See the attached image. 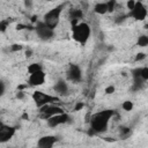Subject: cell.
Wrapping results in <instances>:
<instances>
[{
	"label": "cell",
	"instance_id": "484cf974",
	"mask_svg": "<svg viewBox=\"0 0 148 148\" xmlns=\"http://www.w3.org/2000/svg\"><path fill=\"white\" fill-rule=\"evenodd\" d=\"M82 108H83V103H82V102H80V103H77V104L75 105L74 110H75V111H79V110H81Z\"/></svg>",
	"mask_w": 148,
	"mask_h": 148
},
{
	"label": "cell",
	"instance_id": "d4e9b609",
	"mask_svg": "<svg viewBox=\"0 0 148 148\" xmlns=\"http://www.w3.org/2000/svg\"><path fill=\"white\" fill-rule=\"evenodd\" d=\"M145 58H146V54H145V53H138L136 57H135V60L139 61V60H142V59H145Z\"/></svg>",
	"mask_w": 148,
	"mask_h": 148
},
{
	"label": "cell",
	"instance_id": "6da1fadb",
	"mask_svg": "<svg viewBox=\"0 0 148 148\" xmlns=\"http://www.w3.org/2000/svg\"><path fill=\"white\" fill-rule=\"evenodd\" d=\"M114 114L113 110H103L96 112L90 118V128L95 133H103L108 130L109 121Z\"/></svg>",
	"mask_w": 148,
	"mask_h": 148
},
{
	"label": "cell",
	"instance_id": "ba28073f",
	"mask_svg": "<svg viewBox=\"0 0 148 148\" xmlns=\"http://www.w3.org/2000/svg\"><path fill=\"white\" fill-rule=\"evenodd\" d=\"M130 15L136 20V21H145L148 12H147V7L143 5V2L141 1H135V5L133 7L132 10H130Z\"/></svg>",
	"mask_w": 148,
	"mask_h": 148
},
{
	"label": "cell",
	"instance_id": "7c38bea8",
	"mask_svg": "<svg viewBox=\"0 0 148 148\" xmlns=\"http://www.w3.org/2000/svg\"><path fill=\"white\" fill-rule=\"evenodd\" d=\"M57 136L54 135H44L37 140V148H53L57 142Z\"/></svg>",
	"mask_w": 148,
	"mask_h": 148
},
{
	"label": "cell",
	"instance_id": "5bb4252c",
	"mask_svg": "<svg viewBox=\"0 0 148 148\" xmlns=\"http://www.w3.org/2000/svg\"><path fill=\"white\" fill-rule=\"evenodd\" d=\"M94 12L99 14V15H104L108 13V6H106V2H97L95 6H94Z\"/></svg>",
	"mask_w": 148,
	"mask_h": 148
},
{
	"label": "cell",
	"instance_id": "8992f818",
	"mask_svg": "<svg viewBox=\"0 0 148 148\" xmlns=\"http://www.w3.org/2000/svg\"><path fill=\"white\" fill-rule=\"evenodd\" d=\"M62 112H65V111L62 110V108L56 105L54 103H53V104H47V105H44V106L39 108V117L43 118L44 120H46L47 118H50V117H52V116L62 113Z\"/></svg>",
	"mask_w": 148,
	"mask_h": 148
},
{
	"label": "cell",
	"instance_id": "7a4b0ae2",
	"mask_svg": "<svg viewBox=\"0 0 148 148\" xmlns=\"http://www.w3.org/2000/svg\"><path fill=\"white\" fill-rule=\"evenodd\" d=\"M90 34L91 29L87 22H80L72 27V38L81 45H84L88 42Z\"/></svg>",
	"mask_w": 148,
	"mask_h": 148
},
{
	"label": "cell",
	"instance_id": "44dd1931",
	"mask_svg": "<svg viewBox=\"0 0 148 148\" xmlns=\"http://www.w3.org/2000/svg\"><path fill=\"white\" fill-rule=\"evenodd\" d=\"M7 27H8V22L7 21H1L0 22V31H6Z\"/></svg>",
	"mask_w": 148,
	"mask_h": 148
},
{
	"label": "cell",
	"instance_id": "ac0fdd59",
	"mask_svg": "<svg viewBox=\"0 0 148 148\" xmlns=\"http://www.w3.org/2000/svg\"><path fill=\"white\" fill-rule=\"evenodd\" d=\"M121 108H123L125 111H131V110L133 109V102H131V101H125V102H123Z\"/></svg>",
	"mask_w": 148,
	"mask_h": 148
},
{
	"label": "cell",
	"instance_id": "8fae6325",
	"mask_svg": "<svg viewBox=\"0 0 148 148\" xmlns=\"http://www.w3.org/2000/svg\"><path fill=\"white\" fill-rule=\"evenodd\" d=\"M45 80H46V74L44 71H38L36 73H32V74H29V77H28V84L30 87H39V86H43L45 83Z\"/></svg>",
	"mask_w": 148,
	"mask_h": 148
},
{
	"label": "cell",
	"instance_id": "52a82bcc",
	"mask_svg": "<svg viewBox=\"0 0 148 148\" xmlns=\"http://www.w3.org/2000/svg\"><path fill=\"white\" fill-rule=\"evenodd\" d=\"M71 121V116L66 112H62V113H59V114H56V116H52L50 118L46 119V125L51 128H56L60 125H64V124H67Z\"/></svg>",
	"mask_w": 148,
	"mask_h": 148
},
{
	"label": "cell",
	"instance_id": "e0dca14e",
	"mask_svg": "<svg viewBox=\"0 0 148 148\" xmlns=\"http://www.w3.org/2000/svg\"><path fill=\"white\" fill-rule=\"evenodd\" d=\"M140 77H141L145 82H147V80H148V67H147V66L141 67V71H140Z\"/></svg>",
	"mask_w": 148,
	"mask_h": 148
},
{
	"label": "cell",
	"instance_id": "5b68a950",
	"mask_svg": "<svg viewBox=\"0 0 148 148\" xmlns=\"http://www.w3.org/2000/svg\"><path fill=\"white\" fill-rule=\"evenodd\" d=\"M35 31L42 40H49L54 36V30L47 27L43 21H38L35 25Z\"/></svg>",
	"mask_w": 148,
	"mask_h": 148
},
{
	"label": "cell",
	"instance_id": "3957f363",
	"mask_svg": "<svg viewBox=\"0 0 148 148\" xmlns=\"http://www.w3.org/2000/svg\"><path fill=\"white\" fill-rule=\"evenodd\" d=\"M64 7H65V3H60V5L51 8L50 10H47L44 14V16H43V22L47 27H50L51 29L54 30V28L60 22V16H61V13H62Z\"/></svg>",
	"mask_w": 148,
	"mask_h": 148
},
{
	"label": "cell",
	"instance_id": "4fadbf2b",
	"mask_svg": "<svg viewBox=\"0 0 148 148\" xmlns=\"http://www.w3.org/2000/svg\"><path fill=\"white\" fill-rule=\"evenodd\" d=\"M53 90L56 92V96H62V95H66L68 92V83L62 80V79H59L54 86H53Z\"/></svg>",
	"mask_w": 148,
	"mask_h": 148
},
{
	"label": "cell",
	"instance_id": "277c9868",
	"mask_svg": "<svg viewBox=\"0 0 148 148\" xmlns=\"http://www.w3.org/2000/svg\"><path fill=\"white\" fill-rule=\"evenodd\" d=\"M32 97V101L35 102L36 106L39 109L44 105H47V104H53L56 103L57 101H59V97L58 96H52L50 94H46L44 91H40V90H35L31 95Z\"/></svg>",
	"mask_w": 148,
	"mask_h": 148
},
{
	"label": "cell",
	"instance_id": "7402d4cb",
	"mask_svg": "<svg viewBox=\"0 0 148 148\" xmlns=\"http://www.w3.org/2000/svg\"><path fill=\"white\" fill-rule=\"evenodd\" d=\"M134 5H135V1H133V0H130V1H127V2H126V6H127V8H128L130 10H132V9H133Z\"/></svg>",
	"mask_w": 148,
	"mask_h": 148
},
{
	"label": "cell",
	"instance_id": "4316f807",
	"mask_svg": "<svg viewBox=\"0 0 148 148\" xmlns=\"http://www.w3.org/2000/svg\"><path fill=\"white\" fill-rule=\"evenodd\" d=\"M23 96H24V92L23 91H18L17 92V98H22Z\"/></svg>",
	"mask_w": 148,
	"mask_h": 148
},
{
	"label": "cell",
	"instance_id": "9c48e42d",
	"mask_svg": "<svg viewBox=\"0 0 148 148\" xmlns=\"http://www.w3.org/2000/svg\"><path fill=\"white\" fill-rule=\"evenodd\" d=\"M66 76L71 82H74V83L80 82L82 79V72L80 66L76 64H71L66 71Z\"/></svg>",
	"mask_w": 148,
	"mask_h": 148
},
{
	"label": "cell",
	"instance_id": "603a6c76",
	"mask_svg": "<svg viewBox=\"0 0 148 148\" xmlns=\"http://www.w3.org/2000/svg\"><path fill=\"white\" fill-rule=\"evenodd\" d=\"M114 92V87L113 86H109L105 88V94H113Z\"/></svg>",
	"mask_w": 148,
	"mask_h": 148
},
{
	"label": "cell",
	"instance_id": "30bf717a",
	"mask_svg": "<svg viewBox=\"0 0 148 148\" xmlns=\"http://www.w3.org/2000/svg\"><path fill=\"white\" fill-rule=\"evenodd\" d=\"M16 133V128L10 125L0 124V143L8 142Z\"/></svg>",
	"mask_w": 148,
	"mask_h": 148
},
{
	"label": "cell",
	"instance_id": "ffe728a7",
	"mask_svg": "<svg viewBox=\"0 0 148 148\" xmlns=\"http://www.w3.org/2000/svg\"><path fill=\"white\" fill-rule=\"evenodd\" d=\"M5 91H6V83L2 80H0V97L3 96Z\"/></svg>",
	"mask_w": 148,
	"mask_h": 148
},
{
	"label": "cell",
	"instance_id": "9a60e30c",
	"mask_svg": "<svg viewBox=\"0 0 148 148\" xmlns=\"http://www.w3.org/2000/svg\"><path fill=\"white\" fill-rule=\"evenodd\" d=\"M27 71H28L29 74H32V73H36V72H38V71H43V67H42V65L38 64V62H32V64L28 65Z\"/></svg>",
	"mask_w": 148,
	"mask_h": 148
},
{
	"label": "cell",
	"instance_id": "d6986e66",
	"mask_svg": "<svg viewBox=\"0 0 148 148\" xmlns=\"http://www.w3.org/2000/svg\"><path fill=\"white\" fill-rule=\"evenodd\" d=\"M117 5V2L116 1H108L106 2V6H108V12H113L114 10V6Z\"/></svg>",
	"mask_w": 148,
	"mask_h": 148
},
{
	"label": "cell",
	"instance_id": "cb8c5ba5",
	"mask_svg": "<svg viewBox=\"0 0 148 148\" xmlns=\"http://www.w3.org/2000/svg\"><path fill=\"white\" fill-rule=\"evenodd\" d=\"M21 49H22V46L20 44H13L12 47H10L12 51H17V50H21Z\"/></svg>",
	"mask_w": 148,
	"mask_h": 148
},
{
	"label": "cell",
	"instance_id": "2e32d148",
	"mask_svg": "<svg viewBox=\"0 0 148 148\" xmlns=\"http://www.w3.org/2000/svg\"><path fill=\"white\" fill-rule=\"evenodd\" d=\"M138 45L141 46V47L147 46V45H148V36H146V35L140 36V37L138 38Z\"/></svg>",
	"mask_w": 148,
	"mask_h": 148
}]
</instances>
